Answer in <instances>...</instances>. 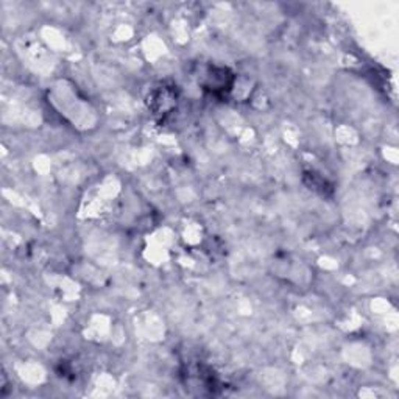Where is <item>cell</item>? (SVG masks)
<instances>
[{
  "label": "cell",
  "instance_id": "cell-1",
  "mask_svg": "<svg viewBox=\"0 0 399 399\" xmlns=\"http://www.w3.org/2000/svg\"><path fill=\"white\" fill-rule=\"evenodd\" d=\"M232 74L228 71V69H217V67H212L211 71L207 74V78H206V90L211 91L215 96H223L228 91H231V86H232Z\"/></svg>",
  "mask_w": 399,
  "mask_h": 399
}]
</instances>
